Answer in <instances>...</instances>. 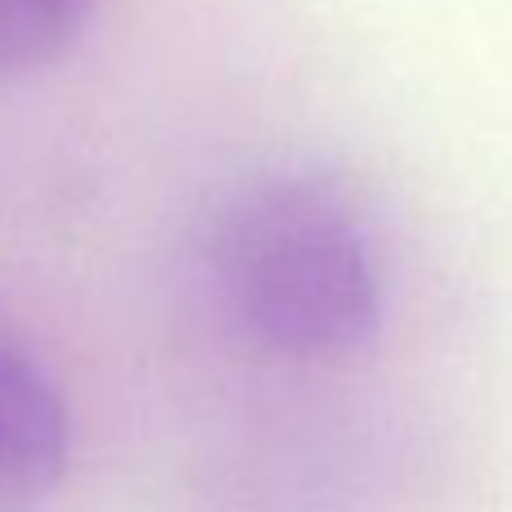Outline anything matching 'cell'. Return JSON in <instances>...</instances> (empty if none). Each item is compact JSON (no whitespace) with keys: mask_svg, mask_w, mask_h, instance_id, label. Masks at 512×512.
Returning <instances> with one entry per match:
<instances>
[{"mask_svg":"<svg viewBox=\"0 0 512 512\" xmlns=\"http://www.w3.org/2000/svg\"><path fill=\"white\" fill-rule=\"evenodd\" d=\"M72 454L68 400L32 355L0 346V512H41Z\"/></svg>","mask_w":512,"mask_h":512,"instance_id":"obj_2","label":"cell"},{"mask_svg":"<svg viewBox=\"0 0 512 512\" xmlns=\"http://www.w3.org/2000/svg\"><path fill=\"white\" fill-rule=\"evenodd\" d=\"M90 14L95 0H0V81L63 59Z\"/></svg>","mask_w":512,"mask_h":512,"instance_id":"obj_3","label":"cell"},{"mask_svg":"<svg viewBox=\"0 0 512 512\" xmlns=\"http://www.w3.org/2000/svg\"><path fill=\"white\" fill-rule=\"evenodd\" d=\"M225 310L288 360H346L382 328V265L351 203L315 180H261L212 239Z\"/></svg>","mask_w":512,"mask_h":512,"instance_id":"obj_1","label":"cell"}]
</instances>
